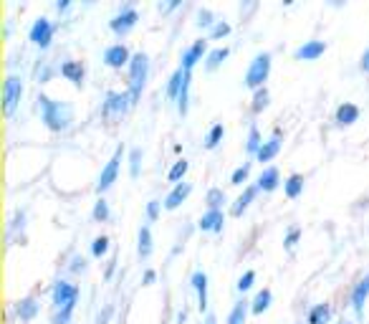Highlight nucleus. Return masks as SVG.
Here are the masks:
<instances>
[{
  "instance_id": "obj_38",
  "label": "nucleus",
  "mask_w": 369,
  "mask_h": 324,
  "mask_svg": "<svg viewBox=\"0 0 369 324\" xmlns=\"http://www.w3.org/2000/svg\"><path fill=\"white\" fill-rule=\"evenodd\" d=\"M106 251H109V236H96L94 241H91V256L102 258Z\"/></svg>"
},
{
  "instance_id": "obj_2",
  "label": "nucleus",
  "mask_w": 369,
  "mask_h": 324,
  "mask_svg": "<svg viewBox=\"0 0 369 324\" xmlns=\"http://www.w3.org/2000/svg\"><path fill=\"white\" fill-rule=\"evenodd\" d=\"M76 302H79V287L71 281H56V287H53V307H56L53 324H66L74 314Z\"/></svg>"
},
{
  "instance_id": "obj_14",
  "label": "nucleus",
  "mask_w": 369,
  "mask_h": 324,
  "mask_svg": "<svg viewBox=\"0 0 369 324\" xmlns=\"http://www.w3.org/2000/svg\"><path fill=\"white\" fill-rule=\"evenodd\" d=\"M223 226H225V213L223 210H205L202 218L198 221V228L210 231V233H220Z\"/></svg>"
},
{
  "instance_id": "obj_37",
  "label": "nucleus",
  "mask_w": 369,
  "mask_h": 324,
  "mask_svg": "<svg viewBox=\"0 0 369 324\" xmlns=\"http://www.w3.org/2000/svg\"><path fill=\"white\" fill-rule=\"evenodd\" d=\"M94 221H99V223H104V221H109V215H111V210H109V203L104 198H99L96 200V206H94Z\"/></svg>"
},
{
  "instance_id": "obj_48",
  "label": "nucleus",
  "mask_w": 369,
  "mask_h": 324,
  "mask_svg": "<svg viewBox=\"0 0 369 324\" xmlns=\"http://www.w3.org/2000/svg\"><path fill=\"white\" fill-rule=\"evenodd\" d=\"M114 269H117V256H111L109 266H106V279H109L111 273H114Z\"/></svg>"
},
{
  "instance_id": "obj_6",
  "label": "nucleus",
  "mask_w": 369,
  "mask_h": 324,
  "mask_svg": "<svg viewBox=\"0 0 369 324\" xmlns=\"http://www.w3.org/2000/svg\"><path fill=\"white\" fill-rule=\"evenodd\" d=\"M122 157H124V147L119 145L117 152H114V157H111V160L104 165L102 175H99V180H96V190H99V192L109 190L111 185H114V180H117V175H119V165H122Z\"/></svg>"
},
{
  "instance_id": "obj_8",
  "label": "nucleus",
  "mask_w": 369,
  "mask_h": 324,
  "mask_svg": "<svg viewBox=\"0 0 369 324\" xmlns=\"http://www.w3.org/2000/svg\"><path fill=\"white\" fill-rule=\"evenodd\" d=\"M137 21H140V13H137V10H134L132 6H124V8H122V10H119V13L109 21V28L114 30L117 36H126V33H129V30H132L134 26H137Z\"/></svg>"
},
{
  "instance_id": "obj_12",
  "label": "nucleus",
  "mask_w": 369,
  "mask_h": 324,
  "mask_svg": "<svg viewBox=\"0 0 369 324\" xmlns=\"http://www.w3.org/2000/svg\"><path fill=\"white\" fill-rule=\"evenodd\" d=\"M326 51V41H319V38H311V41H303L299 48L294 51V59L299 61H314L319 56H324Z\"/></svg>"
},
{
  "instance_id": "obj_51",
  "label": "nucleus",
  "mask_w": 369,
  "mask_h": 324,
  "mask_svg": "<svg viewBox=\"0 0 369 324\" xmlns=\"http://www.w3.org/2000/svg\"><path fill=\"white\" fill-rule=\"evenodd\" d=\"M339 324H352V322H347V319H341V322Z\"/></svg>"
},
{
  "instance_id": "obj_20",
  "label": "nucleus",
  "mask_w": 369,
  "mask_h": 324,
  "mask_svg": "<svg viewBox=\"0 0 369 324\" xmlns=\"http://www.w3.org/2000/svg\"><path fill=\"white\" fill-rule=\"evenodd\" d=\"M61 76H66L68 81H74L76 87H82L84 76H86V69H84L82 61H64V64H61Z\"/></svg>"
},
{
  "instance_id": "obj_10",
  "label": "nucleus",
  "mask_w": 369,
  "mask_h": 324,
  "mask_svg": "<svg viewBox=\"0 0 369 324\" xmlns=\"http://www.w3.org/2000/svg\"><path fill=\"white\" fill-rule=\"evenodd\" d=\"M134 53H129L126 44H111L104 48V64L111 69H122V66H129V61H132Z\"/></svg>"
},
{
  "instance_id": "obj_49",
  "label": "nucleus",
  "mask_w": 369,
  "mask_h": 324,
  "mask_svg": "<svg viewBox=\"0 0 369 324\" xmlns=\"http://www.w3.org/2000/svg\"><path fill=\"white\" fill-rule=\"evenodd\" d=\"M205 324H218V319H215L213 312H207V314H205Z\"/></svg>"
},
{
  "instance_id": "obj_21",
  "label": "nucleus",
  "mask_w": 369,
  "mask_h": 324,
  "mask_svg": "<svg viewBox=\"0 0 369 324\" xmlns=\"http://www.w3.org/2000/svg\"><path fill=\"white\" fill-rule=\"evenodd\" d=\"M256 185H258V190H263V192H274L276 188L281 185L278 168H274V165H271V168L263 170V172L258 175V183H256Z\"/></svg>"
},
{
  "instance_id": "obj_9",
  "label": "nucleus",
  "mask_w": 369,
  "mask_h": 324,
  "mask_svg": "<svg viewBox=\"0 0 369 324\" xmlns=\"http://www.w3.org/2000/svg\"><path fill=\"white\" fill-rule=\"evenodd\" d=\"M207 38H198V41H192L187 48L182 51V59H180V69H184L187 74L192 71V66L195 64H200L202 61V56H207Z\"/></svg>"
},
{
  "instance_id": "obj_45",
  "label": "nucleus",
  "mask_w": 369,
  "mask_h": 324,
  "mask_svg": "<svg viewBox=\"0 0 369 324\" xmlns=\"http://www.w3.org/2000/svg\"><path fill=\"white\" fill-rule=\"evenodd\" d=\"M71 269H74V271H84V269H86V261H84L82 256H76L74 258V266H71Z\"/></svg>"
},
{
  "instance_id": "obj_18",
  "label": "nucleus",
  "mask_w": 369,
  "mask_h": 324,
  "mask_svg": "<svg viewBox=\"0 0 369 324\" xmlns=\"http://www.w3.org/2000/svg\"><path fill=\"white\" fill-rule=\"evenodd\" d=\"M38 309H41V304H38L36 296H23V299H18V302H15V312H18V317H21L23 322L36 319Z\"/></svg>"
},
{
  "instance_id": "obj_40",
  "label": "nucleus",
  "mask_w": 369,
  "mask_h": 324,
  "mask_svg": "<svg viewBox=\"0 0 369 324\" xmlns=\"http://www.w3.org/2000/svg\"><path fill=\"white\" fill-rule=\"evenodd\" d=\"M253 281H256V271H253V269H248V271H245L243 276L238 279L236 289H238V291H240V294H245V291H248V289L253 287Z\"/></svg>"
},
{
  "instance_id": "obj_23",
  "label": "nucleus",
  "mask_w": 369,
  "mask_h": 324,
  "mask_svg": "<svg viewBox=\"0 0 369 324\" xmlns=\"http://www.w3.org/2000/svg\"><path fill=\"white\" fill-rule=\"evenodd\" d=\"M137 251H140L142 258H149L152 256V251H155V241H152V231H149V226H142L140 233H137Z\"/></svg>"
},
{
  "instance_id": "obj_41",
  "label": "nucleus",
  "mask_w": 369,
  "mask_h": 324,
  "mask_svg": "<svg viewBox=\"0 0 369 324\" xmlns=\"http://www.w3.org/2000/svg\"><path fill=\"white\" fill-rule=\"evenodd\" d=\"M230 33V23L228 21H218L213 28L207 30V38H225Z\"/></svg>"
},
{
  "instance_id": "obj_31",
  "label": "nucleus",
  "mask_w": 369,
  "mask_h": 324,
  "mask_svg": "<svg viewBox=\"0 0 369 324\" xmlns=\"http://www.w3.org/2000/svg\"><path fill=\"white\" fill-rule=\"evenodd\" d=\"M263 147V137H261V129L258 125H251L248 127V140H245V150H248V155H258V150Z\"/></svg>"
},
{
  "instance_id": "obj_15",
  "label": "nucleus",
  "mask_w": 369,
  "mask_h": 324,
  "mask_svg": "<svg viewBox=\"0 0 369 324\" xmlns=\"http://www.w3.org/2000/svg\"><path fill=\"white\" fill-rule=\"evenodd\" d=\"M190 192H192V183H184V180L182 183H178L170 192H167V198H164V208H167V210L180 208V203H184Z\"/></svg>"
},
{
  "instance_id": "obj_19",
  "label": "nucleus",
  "mask_w": 369,
  "mask_h": 324,
  "mask_svg": "<svg viewBox=\"0 0 369 324\" xmlns=\"http://www.w3.org/2000/svg\"><path fill=\"white\" fill-rule=\"evenodd\" d=\"M281 145H283V142H281V129H276V132H274V137H271V140H266V142H263V147L258 150V155H256V160H258V162H268V160H274V157L281 152Z\"/></svg>"
},
{
  "instance_id": "obj_27",
  "label": "nucleus",
  "mask_w": 369,
  "mask_h": 324,
  "mask_svg": "<svg viewBox=\"0 0 369 324\" xmlns=\"http://www.w3.org/2000/svg\"><path fill=\"white\" fill-rule=\"evenodd\" d=\"M228 53H230L228 46H218V48H210V53L205 56V69H207V71H215V69L220 66L223 61L228 59Z\"/></svg>"
},
{
  "instance_id": "obj_28",
  "label": "nucleus",
  "mask_w": 369,
  "mask_h": 324,
  "mask_svg": "<svg viewBox=\"0 0 369 324\" xmlns=\"http://www.w3.org/2000/svg\"><path fill=\"white\" fill-rule=\"evenodd\" d=\"M184 76H187L184 69H178V71L170 76V81H167V99H175V102H178L180 91H182V87H184Z\"/></svg>"
},
{
  "instance_id": "obj_29",
  "label": "nucleus",
  "mask_w": 369,
  "mask_h": 324,
  "mask_svg": "<svg viewBox=\"0 0 369 324\" xmlns=\"http://www.w3.org/2000/svg\"><path fill=\"white\" fill-rule=\"evenodd\" d=\"M303 183H306V180H303L301 172H294V175L286 177V183H283V192H286L288 198H299V195L303 192Z\"/></svg>"
},
{
  "instance_id": "obj_30",
  "label": "nucleus",
  "mask_w": 369,
  "mask_h": 324,
  "mask_svg": "<svg viewBox=\"0 0 369 324\" xmlns=\"http://www.w3.org/2000/svg\"><path fill=\"white\" fill-rule=\"evenodd\" d=\"M205 203H207V210H223V206L228 203V195L223 188H210L205 195Z\"/></svg>"
},
{
  "instance_id": "obj_34",
  "label": "nucleus",
  "mask_w": 369,
  "mask_h": 324,
  "mask_svg": "<svg viewBox=\"0 0 369 324\" xmlns=\"http://www.w3.org/2000/svg\"><path fill=\"white\" fill-rule=\"evenodd\" d=\"M187 168H190V162L184 160V157H182V160H178L170 168V172H167V180H172V183H180V180L184 177V172H187Z\"/></svg>"
},
{
  "instance_id": "obj_13",
  "label": "nucleus",
  "mask_w": 369,
  "mask_h": 324,
  "mask_svg": "<svg viewBox=\"0 0 369 324\" xmlns=\"http://www.w3.org/2000/svg\"><path fill=\"white\" fill-rule=\"evenodd\" d=\"M367 296H369V271L364 273L362 279L354 284V289H352V307H354L357 317H362L364 314V302H367Z\"/></svg>"
},
{
  "instance_id": "obj_11",
  "label": "nucleus",
  "mask_w": 369,
  "mask_h": 324,
  "mask_svg": "<svg viewBox=\"0 0 369 324\" xmlns=\"http://www.w3.org/2000/svg\"><path fill=\"white\" fill-rule=\"evenodd\" d=\"M129 104H132L129 91H106L104 104H102V111L104 114H122Z\"/></svg>"
},
{
  "instance_id": "obj_3",
  "label": "nucleus",
  "mask_w": 369,
  "mask_h": 324,
  "mask_svg": "<svg viewBox=\"0 0 369 324\" xmlns=\"http://www.w3.org/2000/svg\"><path fill=\"white\" fill-rule=\"evenodd\" d=\"M149 74V56L144 51H137L129 61V96H132V104L140 99L142 89H144V81Z\"/></svg>"
},
{
  "instance_id": "obj_44",
  "label": "nucleus",
  "mask_w": 369,
  "mask_h": 324,
  "mask_svg": "<svg viewBox=\"0 0 369 324\" xmlns=\"http://www.w3.org/2000/svg\"><path fill=\"white\" fill-rule=\"evenodd\" d=\"M359 66H362V71H367V74H369V46L364 48L362 59H359Z\"/></svg>"
},
{
  "instance_id": "obj_32",
  "label": "nucleus",
  "mask_w": 369,
  "mask_h": 324,
  "mask_svg": "<svg viewBox=\"0 0 369 324\" xmlns=\"http://www.w3.org/2000/svg\"><path fill=\"white\" fill-rule=\"evenodd\" d=\"M223 137H225V125L223 122H218V125H213L210 129H207L205 134V147L207 150H215L218 145L223 142Z\"/></svg>"
},
{
  "instance_id": "obj_46",
  "label": "nucleus",
  "mask_w": 369,
  "mask_h": 324,
  "mask_svg": "<svg viewBox=\"0 0 369 324\" xmlns=\"http://www.w3.org/2000/svg\"><path fill=\"white\" fill-rule=\"evenodd\" d=\"M155 279H157V271H155V269H147V271H144V279H142V281H144V284H152Z\"/></svg>"
},
{
  "instance_id": "obj_24",
  "label": "nucleus",
  "mask_w": 369,
  "mask_h": 324,
  "mask_svg": "<svg viewBox=\"0 0 369 324\" xmlns=\"http://www.w3.org/2000/svg\"><path fill=\"white\" fill-rule=\"evenodd\" d=\"M332 319V304H314L309 309V317H306V322L309 324H326Z\"/></svg>"
},
{
  "instance_id": "obj_26",
  "label": "nucleus",
  "mask_w": 369,
  "mask_h": 324,
  "mask_svg": "<svg viewBox=\"0 0 369 324\" xmlns=\"http://www.w3.org/2000/svg\"><path fill=\"white\" fill-rule=\"evenodd\" d=\"M248 312H251V302H248V299L236 302L233 304V309H230V314H228V324H245Z\"/></svg>"
},
{
  "instance_id": "obj_33",
  "label": "nucleus",
  "mask_w": 369,
  "mask_h": 324,
  "mask_svg": "<svg viewBox=\"0 0 369 324\" xmlns=\"http://www.w3.org/2000/svg\"><path fill=\"white\" fill-rule=\"evenodd\" d=\"M268 99H271V94H268V89H256L253 91V104H251V111L253 114H258V111H263L268 107Z\"/></svg>"
},
{
  "instance_id": "obj_16",
  "label": "nucleus",
  "mask_w": 369,
  "mask_h": 324,
  "mask_svg": "<svg viewBox=\"0 0 369 324\" xmlns=\"http://www.w3.org/2000/svg\"><path fill=\"white\" fill-rule=\"evenodd\" d=\"M190 284H192V289L198 291V307H200V312H207V273L202 271V269H198V271L192 273Z\"/></svg>"
},
{
  "instance_id": "obj_47",
  "label": "nucleus",
  "mask_w": 369,
  "mask_h": 324,
  "mask_svg": "<svg viewBox=\"0 0 369 324\" xmlns=\"http://www.w3.org/2000/svg\"><path fill=\"white\" fill-rule=\"evenodd\" d=\"M178 6H180L178 0H172V3H160V6H157V8H160V10H164V13H167V10H172V8H178Z\"/></svg>"
},
{
  "instance_id": "obj_36",
  "label": "nucleus",
  "mask_w": 369,
  "mask_h": 324,
  "mask_svg": "<svg viewBox=\"0 0 369 324\" xmlns=\"http://www.w3.org/2000/svg\"><path fill=\"white\" fill-rule=\"evenodd\" d=\"M140 165H142V147L129 150V175L140 177Z\"/></svg>"
},
{
  "instance_id": "obj_22",
  "label": "nucleus",
  "mask_w": 369,
  "mask_h": 324,
  "mask_svg": "<svg viewBox=\"0 0 369 324\" xmlns=\"http://www.w3.org/2000/svg\"><path fill=\"white\" fill-rule=\"evenodd\" d=\"M357 119H359V107H357V104H352V102L339 104V109H337V122H339L341 127L354 125Z\"/></svg>"
},
{
  "instance_id": "obj_42",
  "label": "nucleus",
  "mask_w": 369,
  "mask_h": 324,
  "mask_svg": "<svg viewBox=\"0 0 369 324\" xmlns=\"http://www.w3.org/2000/svg\"><path fill=\"white\" fill-rule=\"evenodd\" d=\"M299 238H301V228H299V226H291L288 233H286V238H283V249L294 251V246L299 243Z\"/></svg>"
},
{
  "instance_id": "obj_25",
  "label": "nucleus",
  "mask_w": 369,
  "mask_h": 324,
  "mask_svg": "<svg viewBox=\"0 0 369 324\" xmlns=\"http://www.w3.org/2000/svg\"><path fill=\"white\" fill-rule=\"evenodd\" d=\"M271 302H274V291H271V289H261L258 294L253 296V302H251V312L253 314H263V312L268 309V307H271Z\"/></svg>"
},
{
  "instance_id": "obj_50",
  "label": "nucleus",
  "mask_w": 369,
  "mask_h": 324,
  "mask_svg": "<svg viewBox=\"0 0 369 324\" xmlns=\"http://www.w3.org/2000/svg\"><path fill=\"white\" fill-rule=\"evenodd\" d=\"M56 8H59V10H66L68 3H66V0H64V3H61V0H59V3H56Z\"/></svg>"
},
{
  "instance_id": "obj_39",
  "label": "nucleus",
  "mask_w": 369,
  "mask_h": 324,
  "mask_svg": "<svg viewBox=\"0 0 369 324\" xmlns=\"http://www.w3.org/2000/svg\"><path fill=\"white\" fill-rule=\"evenodd\" d=\"M215 15H213V10H210V8H200L198 10V26L200 28H213L215 26Z\"/></svg>"
},
{
  "instance_id": "obj_4",
  "label": "nucleus",
  "mask_w": 369,
  "mask_h": 324,
  "mask_svg": "<svg viewBox=\"0 0 369 324\" xmlns=\"http://www.w3.org/2000/svg\"><path fill=\"white\" fill-rule=\"evenodd\" d=\"M268 76H271V53L261 51L253 56V61L248 64V71H245V87H251L253 91L256 89L266 87Z\"/></svg>"
},
{
  "instance_id": "obj_5",
  "label": "nucleus",
  "mask_w": 369,
  "mask_h": 324,
  "mask_svg": "<svg viewBox=\"0 0 369 324\" xmlns=\"http://www.w3.org/2000/svg\"><path fill=\"white\" fill-rule=\"evenodd\" d=\"M21 96H23V81H21V76L10 74L6 79V84H3V111H6L8 117H10V114H13V109L18 107Z\"/></svg>"
},
{
  "instance_id": "obj_7",
  "label": "nucleus",
  "mask_w": 369,
  "mask_h": 324,
  "mask_svg": "<svg viewBox=\"0 0 369 324\" xmlns=\"http://www.w3.org/2000/svg\"><path fill=\"white\" fill-rule=\"evenodd\" d=\"M28 38L38 46V48H48L51 41H53V23L48 21L46 15L36 18L33 26H30V30H28Z\"/></svg>"
},
{
  "instance_id": "obj_1",
  "label": "nucleus",
  "mask_w": 369,
  "mask_h": 324,
  "mask_svg": "<svg viewBox=\"0 0 369 324\" xmlns=\"http://www.w3.org/2000/svg\"><path fill=\"white\" fill-rule=\"evenodd\" d=\"M38 107H41V119L53 132H64L74 122V107L68 102L51 99L48 94H38Z\"/></svg>"
},
{
  "instance_id": "obj_35",
  "label": "nucleus",
  "mask_w": 369,
  "mask_h": 324,
  "mask_svg": "<svg viewBox=\"0 0 369 324\" xmlns=\"http://www.w3.org/2000/svg\"><path fill=\"white\" fill-rule=\"evenodd\" d=\"M251 175V162H243L240 168L233 170V175H230V185H243Z\"/></svg>"
},
{
  "instance_id": "obj_17",
  "label": "nucleus",
  "mask_w": 369,
  "mask_h": 324,
  "mask_svg": "<svg viewBox=\"0 0 369 324\" xmlns=\"http://www.w3.org/2000/svg\"><path fill=\"white\" fill-rule=\"evenodd\" d=\"M258 195V185H245V190L236 198V203L230 206V215H243V210L253 203V198Z\"/></svg>"
},
{
  "instance_id": "obj_43",
  "label": "nucleus",
  "mask_w": 369,
  "mask_h": 324,
  "mask_svg": "<svg viewBox=\"0 0 369 324\" xmlns=\"http://www.w3.org/2000/svg\"><path fill=\"white\" fill-rule=\"evenodd\" d=\"M160 208H162V203L160 200H149L147 203V221L155 223L157 218H160Z\"/></svg>"
}]
</instances>
